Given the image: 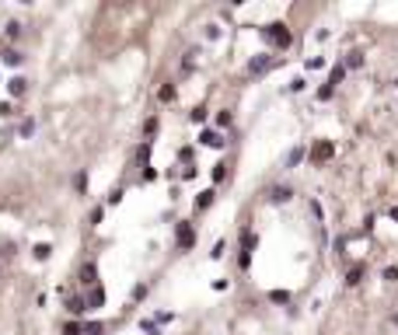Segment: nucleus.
<instances>
[{
  "label": "nucleus",
  "mask_w": 398,
  "mask_h": 335,
  "mask_svg": "<svg viewBox=\"0 0 398 335\" xmlns=\"http://www.w3.org/2000/svg\"><path fill=\"white\" fill-rule=\"evenodd\" d=\"M269 56H262V60H252V73H262V70H269Z\"/></svg>",
  "instance_id": "f03ea898"
},
{
  "label": "nucleus",
  "mask_w": 398,
  "mask_h": 335,
  "mask_svg": "<svg viewBox=\"0 0 398 335\" xmlns=\"http://www.w3.org/2000/svg\"><path fill=\"white\" fill-rule=\"evenodd\" d=\"M4 63H7V66H18V63H21V53H14V49L4 53Z\"/></svg>",
  "instance_id": "423d86ee"
},
{
  "label": "nucleus",
  "mask_w": 398,
  "mask_h": 335,
  "mask_svg": "<svg viewBox=\"0 0 398 335\" xmlns=\"http://www.w3.org/2000/svg\"><path fill=\"white\" fill-rule=\"evenodd\" d=\"M189 241H192V231L182 223V227H178V244H189Z\"/></svg>",
  "instance_id": "39448f33"
},
{
  "label": "nucleus",
  "mask_w": 398,
  "mask_h": 335,
  "mask_svg": "<svg viewBox=\"0 0 398 335\" xmlns=\"http://www.w3.org/2000/svg\"><path fill=\"white\" fill-rule=\"evenodd\" d=\"M329 154H332V147H329V143H322V147H318V151H314L311 157H314V161H325Z\"/></svg>",
  "instance_id": "7ed1b4c3"
},
{
  "label": "nucleus",
  "mask_w": 398,
  "mask_h": 335,
  "mask_svg": "<svg viewBox=\"0 0 398 335\" xmlns=\"http://www.w3.org/2000/svg\"><path fill=\"white\" fill-rule=\"evenodd\" d=\"M265 35H269V39H272L276 46H290V31H287L283 25H272V28L265 31Z\"/></svg>",
  "instance_id": "f257e3e1"
},
{
  "label": "nucleus",
  "mask_w": 398,
  "mask_h": 335,
  "mask_svg": "<svg viewBox=\"0 0 398 335\" xmlns=\"http://www.w3.org/2000/svg\"><path fill=\"white\" fill-rule=\"evenodd\" d=\"M272 199L280 203V199H290V189H272Z\"/></svg>",
  "instance_id": "0eeeda50"
},
{
  "label": "nucleus",
  "mask_w": 398,
  "mask_h": 335,
  "mask_svg": "<svg viewBox=\"0 0 398 335\" xmlns=\"http://www.w3.org/2000/svg\"><path fill=\"white\" fill-rule=\"evenodd\" d=\"M21 91H25V81H21V77H18V81H11V94H21Z\"/></svg>",
  "instance_id": "6e6552de"
},
{
  "label": "nucleus",
  "mask_w": 398,
  "mask_h": 335,
  "mask_svg": "<svg viewBox=\"0 0 398 335\" xmlns=\"http://www.w3.org/2000/svg\"><path fill=\"white\" fill-rule=\"evenodd\" d=\"M210 203H213V192H203V196H199V199H196V210H206Z\"/></svg>",
  "instance_id": "20e7f679"
}]
</instances>
